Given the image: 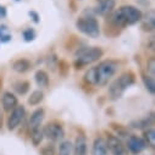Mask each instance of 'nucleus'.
<instances>
[{
	"label": "nucleus",
	"instance_id": "1",
	"mask_svg": "<svg viewBox=\"0 0 155 155\" xmlns=\"http://www.w3.org/2000/svg\"><path fill=\"white\" fill-rule=\"evenodd\" d=\"M119 70V62L114 60H105L98 66L89 68L84 74V81L89 84L105 86Z\"/></svg>",
	"mask_w": 155,
	"mask_h": 155
},
{
	"label": "nucleus",
	"instance_id": "2",
	"mask_svg": "<svg viewBox=\"0 0 155 155\" xmlns=\"http://www.w3.org/2000/svg\"><path fill=\"white\" fill-rule=\"evenodd\" d=\"M112 20L119 26H131L142 20V12L139 9L134 6L126 5V6L120 8L114 14Z\"/></svg>",
	"mask_w": 155,
	"mask_h": 155
},
{
	"label": "nucleus",
	"instance_id": "3",
	"mask_svg": "<svg viewBox=\"0 0 155 155\" xmlns=\"http://www.w3.org/2000/svg\"><path fill=\"white\" fill-rule=\"evenodd\" d=\"M134 82V74L131 72H126L121 74L117 80H115L109 87V94L112 99H119L130 88Z\"/></svg>",
	"mask_w": 155,
	"mask_h": 155
},
{
	"label": "nucleus",
	"instance_id": "4",
	"mask_svg": "<svg viewBox=\"0 0 155 155\" xmlns=\"http://www.w3.org/2000/svg\"><path fill=\"white\" fill-rule=\"evenodd\" d=\"M103 55V50L100 48L97 47H92V48H86L80 50V53L76 56V66L77 68H82L84 66H88L93 62H95L97 60H99Z\"/></svg>",
	"mask_w": 155,
	"mask_h": 155
},
{
	"label": "nucleus",
	"instance_id": "5",
	"mask_svg": "<svg viewBox=\"0 0 155 155\" xmlns=\"http://www.w3.org/2000/svg\"><path fill=\"white\" fill-rule=\"evenodd\" d=\"M76 27L80 32L91 38H97L100 34V26L93 17H80L76 22Z\"/></svg>",
	"mask_w": 155,
	"mask_h": 155
},
{
	"label": "nucleus",
	"instance_id": "6",
	"mask_svg": "<svg viewBox=\"0 0 155 155\" xmlns=\"http://www.w3.org/2000/svg\"><path fill=\"white\" fill-rule=\"evenodd\" d=\"M106 145L107 150L110 151L111 155H128V150L124 142L116 136L110 134L106 138Z\"/></svg>",
	"mask_w": 155,
	"mask_h": 155
},
{
	"label": "nucleus",
	"instance_id": "7",
	"mask_svg": "<svg viewBox=\"0 0 155 155\" xmlns=\"http://www.w3.org/2000/svg\"><path fill=\"white\" fill-rule=\"evenodd\" d=\"M43 134L45 138H48L51 142H59L64 138L65 131L61 125H59L56 122H51V124H48L43 128Z\"/></svg>",
	"mask_w": 155,
	"mask_h": 155
},
{
	"label": "nucleus",
	"instance_id": "8",
	"mask_svg": "<svg viewBox=\"0 0 155 155\" xmlns=\"http://www.w3.org/2000/svg\"><path fill=\"white\" fill-rule=\"evenodd\" d=\"M26 116V110L22 105H17L14 110H11V114L8 117V128L10 131H14L16 130L20 124L22 122V120L25 119Z\"/></svg>",
	"mask_w": 155,
	"mask_h": 155
},
{
	"label": "nucleus",
	"instance_id": "9",
	"mask_svg": "<svg viewBox=\"0 0 155 155\" xmlns=\"http://www.w3.org/2000/svg\"><path fill=\"white\" fill-rule=\"evenodd\" d=\"M127 150L131 151L132 154H140L145 148H147V144L144 142L143 138L140 137H137V136H131L128 137V140H127V145H126Z\"/></svg>",
	"mask_w": 155,
	"mask_h": 155
},
{
	"label": "nucleus",
	"instance_id": "10",
	"mask_svg": "<svg viewBox=\"0 0 155 155\" xmlns=\"http://www.w3.org/2000/svg\"><path fill=\"white\" fill-rule=\"evenodd\" d=\"M72 155H88V143L84 136H78L76 138Z\"/></svg>",
	"mask_w": 155,
	"mask_h": 155
},
{
	"label": "nucleus",
	"instance_id": "11",
	"mask_svg": "<svg viewBox=\"0 0 155 155\" xmlns=\"http://www.w3.org/2000/svg\"><path fill=\"white\" fill-rule=\"evenodd\" d=\"M92 155H109L106 140L103 137H97L92 145Z\"/></svg>",
	"mask_w": 155,
	"mask_h": 155
},
{
	"label": "nucleus",
	"instance_id": "12",
	"mask_svg": "<svg viewBox=\"0 0 155 155\" xmlns=\"http://www.w3.org/2000/svg\"><path fill=\"white\" fill-rule=\"evenodd\" d=\"M44 120V110L43 109H38L35 110L31 119H29V124H28V128L29 131H33V130H37V128H41V125Z\"/></svg>",
	"mask_w": 155,
	"mask_h": 155
},
{
	"label": "nucleus",
	"instance_id": "13",
	"mask_svg": "<svg viewBox=\"0 0 155 155\" xmlns=\"http://www.w3.org/2000/svg\"><path fill=\"white\" fill-rule=\"evenodd\" d=\"M115 8V0H99L98 5L95 6V12L98 15L105 16L110 14Z\"/></svg>",
	"mask_w": 155,
	"mask_h": 155
},
{
	"label": "nucleus",
	"instance_id": "14",
	"mask_svg": "<svg viewBox=\"0 0 155 155\" xmlns=\"http://www.w3.org/2000/svg\"><path fill=\"white\" fill-rule=\"evenodd\" d=\"M2 103H3V109L5 111H11L17 106V98L12 93L5 92L2 97Z\"/></svg>",
	"mask_w": 155,
	"mask_h": 155
},
{
	"label": "nucleus",
	"instance_id": "15",
	"mask_svg": "<svg viewBox=\"0 0 155 155\" xmlns=\"http://www.w3.org/2000/svg\"><path fill=\"white\" fill-rule=\"evenodd\" d=\"M73 143L71 140H62L58 147V155H72Z\"/></svg>",
	"mask_w": 155,
	"mask_h": 155
},
{
	"label": "nucleus",
	"instance_id": "16",
	"mask_svg": "<svg viewBox=\"0 0 155 155\" xmlns=\"http://www.w3.org/2000/svg\"><path fill=\"white\" fill-rule=\"evenodd\" d=\"M12 68L16 72L23 73V72H26V71H28L31 68V62L28 60H26V59H20V60H16L12 64Z\"/></svg>",
	"mask_w": 155,
	"mask_h": 155
},
{
	"label": "nucleus",
	"instance_id": "17",
	"mask_svg": "<svg viewBox=\"0 0 155 155\" xmlns=\"http://www.w3.org/2000/svg\"><path fill=\"white\" fill-rule=\"evenodd\" d=\"M35 82H37V84L39 87H48V84H49V77H48L47 72L42 71V70L37 71V73H35Z\"/></svg>",
	"mask_w": 155,
	"mask_h": 155
},
{
	"label": "nucleus",
	"instance_id": "18",
	"mask_svg": "<svg viewBox=\"0 0 155 155\" xmlns=\"http://www.w3.org/2000/svg\"><path fill=\"white\" fill-rule=\"evenodd\" d=\"M43 138H44L43 130L37 128V130L31 131V142L33 143V145H35V147L41 145V143L43 142Z\"/></svg>",
	"mask_w": 155,
	"mask_h": 155
},
{
	"label": "nucleus",
	"instance_id": "19",
	"mask_svg": "<svg viewBox=\"0 0 155 155\" xmlns=\"http://www.w3.org/2000/svg\"><path fill=\"white\" fill-rule=\"evenodd\" d=\"M143 139H144L147 147L154 148V145H155V131H154V128H148L144 132V138Z\"/></svg>",
	"mask_w": 155,
	"mask_h": 155
},
{
	"label": "nucleus",
	"instance_id": "20",
	"mask_svg": "<svg viewBox=\"0 0 155 155\" xmlns=\"http://www.w3.org/2000/svg\"><path fill=\"white\" fill-rule=\"evenodd\" d=\"M43 98H44V94L42 91H34L31 94V97L28 98V104L29 105H38V104H41Z\"/></svg>",
	"mask_w": 155,
	"mask_h": 155
},
{
	"label": "nucleus",
	"instance_id": "21",
	"mask_svg": "<svg viewBox=\"0 0 155 155\" xmlns=\"http://www.w3.org/2000/svg\"><path fill=\"white\" fill-rule=\"evenodd\" d=\"M143 81H144V84H145L147 89H148L151 94H154V92H155L154 77H151V76H144V77H143Z\"/></svg>",
	"mask_w": 155,
	"mask_h": 155
},
{
	"label": "nucleus",
	"instance_id": "22",
	"mask_svg": "<svg viewBox=\"0 0 155 155\" xmlns=\"http://www.w3.org/2000/svg\"><path fill=\"white\" fill-rule=\"evenodd\" d=\"M28 88H29V84H28V82H26V81L17 82V83L15 84V89H16V92L20 93V94H25V93L28 91Z\"/></svg>",
	"mask_w": 155,
	"mask_h": 155
},
{
	"label": "nucleus",
	"instance_id": "23",
	"mask_svg": "<svg viewBox=\"0 0 155 155\" xmlns=\"http://www.w3.org/2000/svg\"><path fill=\"white\" fill-rule=\"evenodd\" d=\"M41 155H55V148L53 144H47L41 149Z\"/></svg>",
	"mask_w": 155,
	"mask_h": 155
},
{
	"label": "nucleus",
	"instance_id": "24",
	"mask_svg": "<svg viewBox=\"0 0 155 155\" xmlns=\"http://www.w3.org/2000/svg\"><path fill=\"white\" fill-rule=\"evenodd\" d=\"M34 37H35V33H34V31L31 29V28H29V29H26V31L23 32V38H25V41H27V42L33 41Z\"/></svg>",
	"mask_w": 155,
	"mask_h": 155
},
{
	"label": "nucleus",
	"instance_id": "25",
	"mask_svg": "<svg viewBox=\"0 0 155 155\" xmlns=\"http://www.w3.org/2000/svg\"><path fill=\"white\" fill-rule=\"evenodd\" d=\"M148 71L150 72V74L149 76H151V77H154V74H155V60L154 59H150L149 61H148Z\"/></svg>",
	"mask_w": 155,
	"mask_h": 155
},
{
	"label": "nucleus",
	"instance_id": "26",
	"mask_svg": "<svg viewBox=\"0 0 155 155\" xmlns=\"http://www.w3.org/2000/svg\"><path fill=\"white\" fill-rule=\"evenodd\" d=\"M6 15V11H5V8L0 6V17H4Z\"/></svg>",
	"mask_w": 155,
	"mask_h": 155
},
{
	"label": "nucleus",
	"instance_id": "27",
	"mask_svg": "<svg viewBox=\"0 0 155 155\" xmlns=\"http://www.w3.org/2000/svg\"><path fill=\"white\" fill-rule=\"evenodd\" d=\"M3 126V112H2V107H0V128Z\"/></svg>",
	"mask_w": 155,
	"mask_h": 155
}]
</instances>
